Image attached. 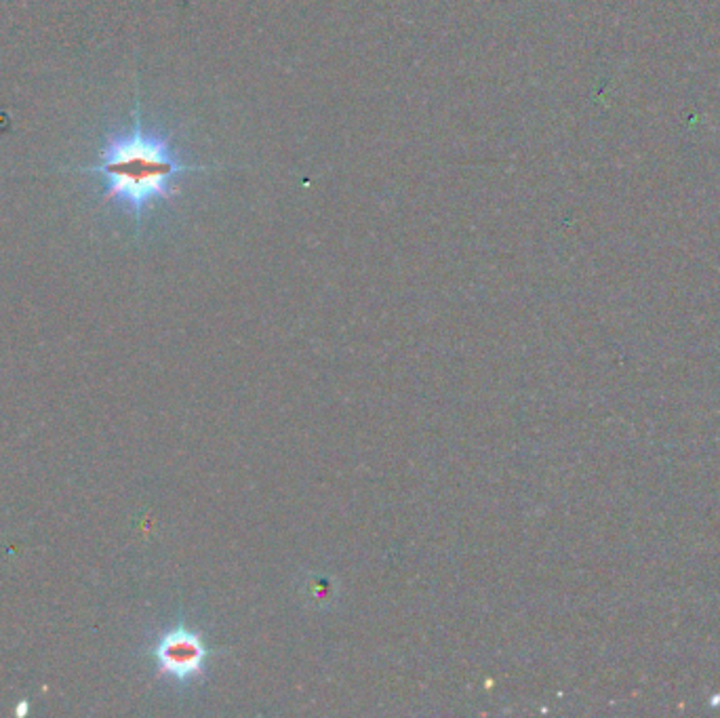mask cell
I'll return each mask as SVG.
<instances>
[{
	"label": "cell",
	"mask_w": 720,
	"mask_h": 718,
	"mask_svg": "<svg viewBox=\"0 0 720 718\" xmlns=\"http://www.w3.org/2000/svg\"><path fill=\"white\" fill-rule=\"evenodd\" d=\"M211 169L213 167L183 163L165 133L148 131L142 122V108L137 99L133 124L108 135L95 165L79 167L74 171L104 178V203L117 201L135 217V224L142 226L146 211H151L156 203H169L180 194L178 181L183 176ZM68 171L74 173L72 169Z\"/></svg>",
	"instance_id": "1"
},
{
	"label": "cell",
	"mask_w": 720,
	"mask_h": 718,
	"mask_svg": "<svg viewBox=\"0 0 720 718\" xmlns=\"http://www.w3.org/2000/svg\"><path fill=\"white\" fill-rule=\"evenodd\" d=\"M152 656L163 677L185 685L205 674L209 647L196 630L176 626L156 641Z\"/></svg>",
	"instance_id": "2"
}]
</instances>
